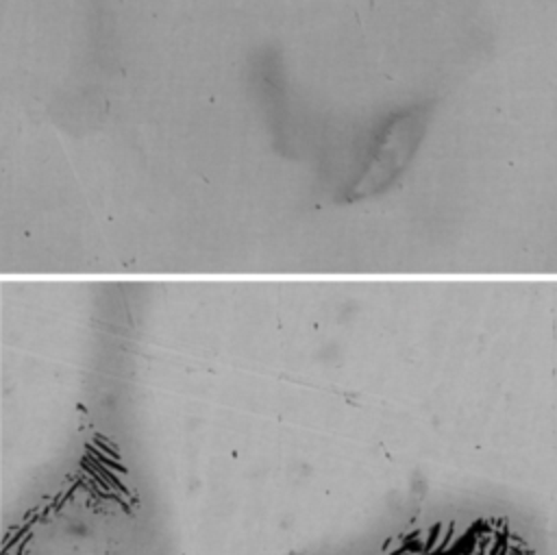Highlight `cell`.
<instances>
[{
  "label": "cell",
  "mask_w": 557,
  "mask_h": 555,
  "mask_svg": "<svg viewBox=\"0 0 557 555\" xmlns=\"http://www.w3.org/2000/svg\"><path fill=\"white\" fill-rule=\"evenodd\" d=\"M431 104H409L392 113L376 131L355 181L344 189L346 200H359L389 189L411 163L429 126Z\"/></svg>",
  "instance_id": "cell-1"
}]
</instances>
